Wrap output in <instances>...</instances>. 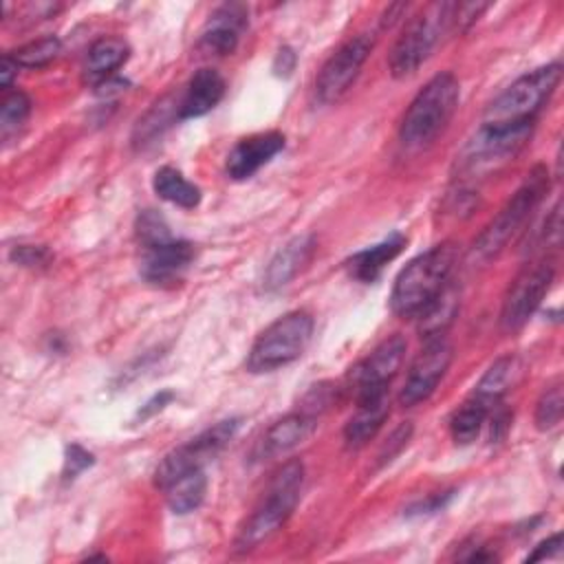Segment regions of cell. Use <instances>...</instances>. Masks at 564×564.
I'll return each mask as SVG.
<instances>
[{
    "instance_id": "obj_1",
    "label": "cell",
    "mask_w": 564,
    "mask_h": 564,
    "mask_svg": "<svg viewBox=\"0 0 564 564\" xmlns=\"http://www.w3.org/2000/svg\"><path fill=\"white\" fill-rule=\"evenodd\" d=\"M458 258L454 242H441L412 258L394 280L390 308L399 317H416L452 280Z\"/></svg>"
},
{
    "instance_id": "obj_2",
    "label": "cell",
    "mask_w": 564,
    "mask_h": 564,
    "mask_svg": "<svg viewBox=\"0 0 564 564\" xmlns=\"http://www.w3.org/2000/svg\"><path fill=\"white\" fill-rule=\"evenodd\" d=\"M304 482V465L300 460L284 463L271 478L264 496L253 507L249 518L242 522L234 538L236 553H249L267 542L282 524L291 518L293 509L300 502Z\"/></svg>"
},
{
    "instance_id": "obj_3",
    "label": "cell",
    "mask_w": 564,
    "mask_h": 564,
    "mask_svg": "<svg viewBox=\"0 0 564 564\" xmlns=\"http://www.w3.org/2000/svg\"><path fill=\"white\" fill-rule=\"evenodd\" d=\"M460 86L449 73H436L410 101L399 126V139L405 148L419 150L430 145L449 123L458 106Z\"/></svg>"
},
{
    "instance_id": "obj_4",
    "label": "cell",
    "mask_w": 564,
    "mask_h": 564,
    "mask_svg": "<svg viewBox=\"0 0 564 564\" xmlns=\"http://www.w3.org/2000/svg\"><path fill=\"white\" fill-rule=\"evenodd\" d=\"M562 79L560 62L544 64L507 86L485 110L480 128H516L535 121L538 110Z\"/></svg>"
},
{
    "instance_id": "obj_5",
    "label": "cell",
    "mask_w": 564,
    "mask_h": 564,
    "mask_svg": "<svg viewBox=\"0 0 564 564\" xmlns=\"http://www.w3.org/2000/svg\"><path fill=\"white\" fill-rule=\"evenodd\" d=\"M313 315L308 311H289L271 322L251 344L247 355V370L253 375L273 372L295 361L313 337Z\"/></svg>"
},
{
    "instance_id": "obj_6",
    "label": "cell",
    "mask_w": 564,
    "mask_h": 564,
    "mask_svg": "<svg viewBox=\"0 0 564 564\" xmlns=\"http://www.w3.org/2000/svg\"><path fill=\"white\" fill-rule=\"evenodd\" d=\"M549 189V172L544 165H535L516 194L500 207V212L489 220L474 242V256L478 260L496 258L509 240L524 227L529 216L540 205L542 196Z\"/></svg>"
},
{
    "instance_id": "obj_7",
    "label": "cell",
    "mask_w": 564,
    "mask_h": 564,
    "mask_svg": "<svg viewBox=\"0 0 564 564\" xmlns=\"http://www.w3.org/2000/svg\"><path fill=\"white\" fill-rule=\"evenodd\" d=\"M452 7L454 2H432L408 20L388 59L392 77L401 79L419 70L438 44L441 33L449 29Z\"/></svg>"
},
{
    "instance_id": "obj_8",
    "label": "cell",
    "mask_w": 564,
    "mask_h": 564,
    "mask_svg": "<svg viewBox=\"0 0 564 564\" xmlns=\"http://www.w3.org/2000/svg\"><path fill=\"white\" fill-rule=\"evenodd\" d=\"M238 427H240V419H236V416L223 419V421L214 423L212 427L203 430L198 436H194L185 445H178L176 449L165 454V458L159 463V467L154 471V485L163 491L181 474L203 467L209 458H214L234 438Z\"/></svg>"
},
{
    "instance_id": "obj_9",
    "label": "cell",
    "mask_w": 564,
    "mask_h": 564,
    "mask_svg": "<svg viewBox=\"0 0 564 564\" xmlns=\"http://www.w3.org/2000/svg\"><path fill=\"white\" fill-rule=\"evenodd\" d=\"M555 275V267L551 260H540L527 264L509 284L505 297H502V308H500V326L502 330L511 333L522 328L529 317L538 311L542 304L544 295L551 289Z\"/></svg>"
},
{
    "instance_id": "obj_10",
    "label": "cell",
    "mask_w": 564,
    "mask_h": 564,
    "mask_svg": "<svg viewBox=\"0 0 564 564\" xmlns=\"http://www.w3.org/2000/svg\"><path fill=\"white\" fill-rule=\"evenodd\" d=\"M372 46H375V37L370 33H359L346 40L319 68L315 79V97L322 104L339 101L348 93V88L355 84Z\"/></svg>"
},
{
    "instance_id": "obj_11",
    "label": "cell",
    "mask_w": 564,
    "mask_h": 564,
    "mask_svg": "<svg viewBox=\"0 0 564 564\" xmlns=\"http://www.w3.org/2000/svg\"><path fill=\"white\" fill-rule=\"evenodd\" d=\"M408 341L401 335L383 339L366 359H361L350 372V388L357 399L388 394V386L399 372L405 357Z\"/></svg>"
},
{
    "instance_id": "obj_12",
    "label": "cell",
    "mask_w": 564,
    "mask_h": 564,
    "mask_svg": "<svg viewBox=\"0 0 564 564\" xmlns=\"http://www.w3.org/2000/svg\"><path fill=\"white\" fill-rule=\"evenodd\" d=\"M454 350L452 344L445 337L425 339L423 350L414 357L405 383L401 388L399 401L403 408L419 405L425 401L438 386V381L445 377L449 364H452Z\"/></svg>"
},
{
    "instance_id": "obj_13",
    "label": "cell",
    "mask_w": 564,
    "mask_h": 564,
    "mask_svg": "<svg viewBox=\"0 0 564 564\" xmlns=\"http://www.w3.org/2000/svg\"><path fill=\"white\" fill-rule=\"evenodd\" d=\"M531 130H533V123L516 126V128H480L465 148V154H463L465 167L489 170L513 159L522 150V145L529 141Z\"/></svg>"
},
{
    "instance_id": "obj_14",
    "label": "cell",
    "mask_w": 564,
    "mask_h": 564,
    "mask_svg": "<svg viewBox=\"0 0 564 564\" xmlns=\"http://www.w3.org/2000/svg\"><path fill=\"white\" fill-rule=\"evenodd\" d=\"M143 262H141V275L145 282L163 286L170 282H176L189 262L194 260V245L187 240H163L150 247H143Z\"/></svg>"
},
{
    "instance_id": "obj_15",
    "label": "cell",
    "mask_w": 564,
    "mask_h": 564,
    "mask_svg": "<svg viewBox=\"0 0 564 564\" xmlns=\"http://www.w3.org/2000/svg\"><path fill=\"white\" fill-rule=\"evenodd\" d=\"M284 150V134L260 132L240 139L227 154V176L234 181L251 178L262 165H267L278 152Z\"/></svg>"
},
{
    "instance_id": "obj_16",
    "label": "cell",
    "mask_w": 564,
    "mask_h": 564,
    "mask_svg": "<svg viewBox=\"0 0 564 564\" xmlns=\"http://www.w3.org/2000/svg\"><path fill=\"white\" fill-rule=\"evenodd\" d=\"M315 425H317V416L306 412V410L291 412V414L278 419L260 436L258 447H256V456L258 458H275L280 454L291 452L304 438H308V434L315 430Z\"/></svg>"
},
{
    "instance_id": "obj_17",
    "label": "cell",
    "mask_w": 564,
    "mask_h": 564,
    "mask_svg": "<svg viewBox=\"0 0 564 564\" xmlns=\"http://www.w3.org/2000/svg\"><path fill=\"white\" fill-rule=\"evenodd\" d=\"M245 26H247V7L238 2L223 4L209 15L200 33V46H205L216 55H229L236 51Z\"/></svg>"
},
{
    "instance_id": "obj_18",
    "label": "cell",
    "mask_w": 564,
    "mask_h": 564,
    "mask_svg": "<svg viewBox=\"0 0 564 564\" xmlns=\"http://www.w3.org/2000/svg\"><path fill=\"white\" fill-rule=\"evenodd\" d=\"M225 97V79L216 68H198L178 97V121L196 119L214 110Z\"/></svg>"
},
{
    "instance_id": "obj_19",
    "label": "cell",
    "mask_w": 564,
    "mask_h": 564,
    "mask_svg": "<svg viewBox=\"0 0 564 564\" xmlns=\"http://www.w3.org/2000/svg\"><path fill=\"white\" fill-rule=\"evenodd\" d=\"M315 249V238L311 234H302L291 238L284 247L278 249V253L269 260L264 275H262V289L264 291H278L286 286L311 260Z\"/></svg>"
},
{
    "instance_id": "obj_20",
    "label": "cell",
    "mask_w": 564,
    "mask_h": 564,
    "mask_svg": "<svg viewBox=\"0 0 564 564\" xmlns=\"http://www.w3.org/2000/svg\"><path fill=\"white\" fill-rule=\"evenodd\" d=\"M355 403H357L355 414L348 419V423L344 427V441L348 447L359 449L377 436L383 421L388 419L390 403H388V394L357 399Z\"/></svg>"
},
{
    "instance_id": "obj_21",
    "label": "cell",
    "mask_w": 564,
    "mask_h": 564,
    "mask_svg": "<svg viewBox=\"0 0 564 564\" xmlns=\"http://www.w3.org/2000/svg\"><path fill=\"white\" fill-rule=\"evenodd\" d=\"M403 247H405V236L390 234L386 240L352 253L348 258L346 267H348V271H350V275L355 280H359V282H375L381 275L383 267L390 260H394L401 253Z\"/></svg>"
},
{
    "instance_id": "obj_22",
    "label": "cell",
    "mask_w": 564,
    "mask_h": 564,
    "mask_svg": "<svg viewBox=\"0 0 564 564\" xmlns=\"http://www.w3.org/2000/svg\"><path fill=\"white\" fill-rule=\"evenodd\" d=\"M460 308V291L458 286L449 280L443 291L416 315L419 324V335L423 339H434V337H443L445 330L452 326L454 317L458 315Z\"/></svg>"
},
{
    "instance_id": "obj_23",
    "label": "cell",
    "mask_w": 564,
    "mask_h": 564,
    "mask_svg": "<svg viewBox=\"0 0 564 564\" xmlns=\"http://www.w3.org/2000/svg\"><path fill=\"white\" fill-rule=\"evenodd\" d=\"M130 46L121 37H99L86 53L84 75L93 84H104L128 59Z\"/></svg>"
},
{
    "instance_id": "obj_24",
    "label": "cell",
    "mask_w": 564,
    "mask_h": 564,
    "mask_svg": "<svg viewBox=\"0 0 564 564\" xmlns=\"http://www.w3.org/2000/svg\"><path fill=\"white\" fill-rule=\"evenodd\" d=\"M498 405V403H496ZM494 403H487L485 399L469 394L452 414L449 419V434L456 445H469L478 438L487 416L496 408Z\"/></svg>"
},
{
    "instance_id": "obj_25",
    "label": "cell",
    "mask_w": 564,
    "mask_h": 564,
    "mask_svg": "<svg viewBox=\"0 0 564 564\" xmlns=\"http://www.w3.org/2000/svg\"><path fill=\"white\" fill-rule=\"evenodd\" d=\"M163 491H165L167 507L174 513H189V511L198 509L200 502L205 500L207 476H205L203 467L189 469V471L181 474L178 478H174Z\"/></svg>"
},
{
    "instance_id": "obj_26",
    "label": "cell",
    "mask_w": 564,
    "mask_h": 564,
    "mask_svg": "<svg viewBox=\"0 0 564 564\" xmlns=\"http://www.w3.org/2000/svg\"><path fill=\"white\" fill-rule=\"evenodd\" d=\"M178 119V97L167 95L161 101H156L134 126L132 143L137 148H145L148 143H154L170 126Z\"/></svg>"
},
{
    "instance_id": "obj_27",
    "label": "cell",
    "mask_w": 564,
    "mask_h": 564,
    "mask_svg": "<svg viewBox=\"0 0 564 564\" xmlns=\"http://www.w3.org/2000/svg\"><path fill=\"white\" fill-rule=\"evenodd\" d=\"M152 187L159 194V198L183 209H194L200 203V189L172 165H163L154 172Z\"/></svg>"
},
{
    "instance_id": "obj_28",
    "label": "cell",
    "mask_w": 564,
    "mask_h": 564,
    "mask_svg": "<svg viewBox=\"0 0 564 564\" xmlns=\"http://www.w3.org/2000/svg\"><path fill=\"white\" fill-rule=\"evenodd\" d=\"M518 372V359L513 355H505V357H498L487 370L485 375L480 377V381L474 386V392L476 397L485 399L487 403H500L505 392L511 388L513 383V377Z\"/></svg>"
},
{
    "instance_id": "obj_29",
    "label": "cell",
    "mask_w": 564,
    "mask_h": 564,
    "mask_svg": "<svg viewBox=\"0 0 564 564\" xmlns=\"http://www.w3.org/2000/svg\"><path fill=\"white\" fill-rule=\"evenodd\" d=\"M62 51V42L53 35L40 37L35 42H29L11 53V57L18 62L20 68H44L48 66Z\"/></svg>"
},
{
    "instance_id": "obj_30",
    "label": "cell",
    "mask_w": 564,
    "mask_h": 564,
    "mask_svg": "<svg viewBox=\"0 0 564 564\" xmlns=\"http://www.w3.org/2000/svg\"><path fill=\"white\" fill-rule=\"evenodd\" d=\"M0 106H2L0 108V134L7 141L29 119V115H31V99L22 90H11V93L4 95Z\"/></svg>"
},
{
    "instance_id": "obj_31",
    "label": "cell",
    "mask_w": 564,
    "mask_h": 564,
    "mask_svg": "<svg viewBox=\"0 0 564 564\" xmlns=\"http://www.w3.org/2000/svg\"><path fill=\"white\" fill-rule=\"evenodd\" d=\"M562 408H564V397H562V383L555 381L553 386L544 388L535 403V427L538 430H551L560 423L562 419Z\"/></svg>"
},
{
    "instance_id": "obj_32",
    "label": "cell",
    "mask_w": 564,
    "mask_h": 564,
    "mask_svg": "<svg viewBox=\"0 0 564 564\" xmlns=\"http://www.w3.org/2000/svg\"><path fill=\"white\" fill-rule=\"evenodd\" d=\"M137 236H139L143 247H150V245H156V242H163V240L172 238L165 218L159 212H154V209H145V212L139 214V218H137Z\"/></svg>"
},
{
    "instance_id": "obj_33",
    "label": "cell",
    "mask_w": 564,
    "mask_h": 564,
    "mask_svg": "<svg viewBox=\"0 0 564 564\" xmlns=\"http://www.w3.org/2000/svg\"><path fill=\"white\" fill-rule=\"evenodd\" d=\"M95 463L93 454L88 449H84L82 445L73 443L66 447V456H64V469H62V478L64 480H73L77 474H82L86 467H90Z\"/></svg>"
},
{
    "instance_id": "obj_34",
    "label": "cell",
    "mask_w": 564,
    "mask_h": 564,
    "mask_svg": "<svg viewBox=\"0 0 564 564\" xmlns=\"http://www.w3.org/2000/svg\"><path fill=\"white\" fill-rule=\"evenodd\" d=\"M487 7H489L487 2H454L449 29L467 31V29L480 18V13H482Z\"/></svg>"
},
{
    "instance_id": "obj_35",
    "label": "cell",
    "mask_w": 564,
    "mask_h": 564,
    "mask_svg": "<svg viewBox=\"0 0 564 564\" xmlns=\"http://www.w3.org/2000/svg\"><path fill=\"white\" fill-rule=\"evenodd\" d=\"M11 260L20 267H44L51 260V253L46 247L35 245H18L11 251Z\"/></svg>"
},
{
    "instance_id": "obj_36",
    "label": "cell",
    "mask_w": 564,
    "mask_h": 564,
    "mask_svg": "<svg viewBox=\"0 0 564 564\" xmlns=\"http://www.w3.org/2000/svg\"><path fill=\"white\" fill-rule=\"evenodd\" d=\"M410 434H412V425L410 423H403V425H399L392 434H390V438H388V443L383 445V449H381V454H379V460H381V465H386V463H390L405 445H408V441H410Z\"/></svg>"
},
{
    "instance_id": "obj_37",
    "label": "cell",
    "mask_w": 564,
    "mask_h": 564,
    "mask_svg": "<svg viewBox=\"0 0 564 564\" xmlns=\"http://www.w3.org/2000/svg\"><path fill=\"white\" fill-rule=\"evenodd\" d=\"M452 496H454V491H438V494H432L430 498H425V500L412 505L405 513H408V516H430V513H436V511H441V509L447 507V502L452 500Z\"/></svg>"
},
{
    "instance_id": "obj_38",
    "label": "cell",
    "mask_w": 564,
    "mask_h": 564,
    "mask_svg": "<svg viewBox=\"0 0 564 564\" xmlns=\"http://www.w3.org/2000/svg\"><path fill=\"white\" fill-rule=\"evenodd\" d=\"M562 553V533H555L551 538H546L544 542H540L533 553L527 555L529 562H538V560H551V557H560Z\"/></svg>"
},
{
    "instance_id": "obj_39",
    "label": "cell",
    "mask_w": 564,
    "mask_h": 564,
    "mask_svg": "<svg viewBox=\"0 0 564 564\" xmlns=\"http://www.w3.org/2000/svg\"><path fill=\"white\" fill-rule=\"evenodd\" d=\"M174 399V394L170 392V390H161V392H156L148 403H143L141 405V410L137 412L141 419H148V416H154L156 412H161L170 401Z\"/></svg>"
},
{
    "instance_id": "obj_40",
    "label": "cell",
    "mask_w": 564,
    "mask_h": 564,
    "mask_svg": "<svg viewBox=\"0 0 564 564\" xmlns=\"http://www.w3.org/2000/svg\"><path fill=\"white\" fill-rule=\"evenodd\" d=\"M18 62L11 57V53H4L2 59H0V86L2 90H9L11 88V82L13 77L18 75Z\"/></svg>"
}]
</instances>
